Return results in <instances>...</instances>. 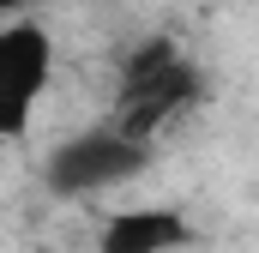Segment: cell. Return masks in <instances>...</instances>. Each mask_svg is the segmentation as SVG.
I'll return each mask as SVG.
<instances>
[{
    "instance_id": "cell-1",
    "label": "cell",
    "mask_w": 259,
    "mask_h": 253,
    "mask_svg": "<svg viewBox=\"0 0 259 253\" xmlns=\"http://www.w3.org/2000/svg\"><path fill=\"white\" fill-rule=\"evenodd\" d=\"M55 85V36L42 18H18L0 30V139L30 133L42 97Z\"/></svg>"
},
{
    "instance_id": "cell-2",
    "label": "cell",
    "mask_w": 259,
    "mask_h": 253,
    "mask_svg": "<svg viewBox=\"0 0 259 253\" xmlns=\"http://www.w3.org/2000/svg\"><path fill=\"white\" fill-rule=\"evenodd\" d=\"M187 241V223L175 211H121L103 223V253H169Z\"/></svg>"
},
{
    "instance_id": "cell-3",
    "label": "cell",
    "mask_w": 259,
    "mask_h": 253,
    "mask_svg": "<svg viewBox=\"0 0 259 253\" xmlns=\"http://www.w3.org/2000/svg\"><path fill=\"white\" fill-rule=\"evenodd\" d=\"M18 18H24V0H0V30L18 24Z\"/></svg>"
}]
</instances>
